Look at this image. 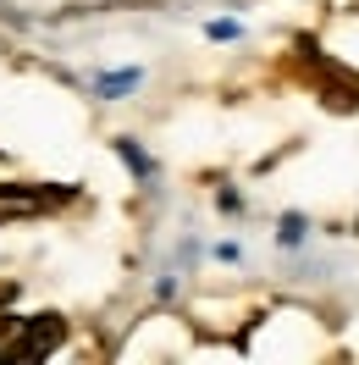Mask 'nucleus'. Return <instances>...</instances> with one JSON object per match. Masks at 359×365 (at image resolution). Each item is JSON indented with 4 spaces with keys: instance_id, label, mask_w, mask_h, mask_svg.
<instances>
[{
    "instance_id": "2",
    "label": "nucleus",
    "mask_w": 359,
    "mask_h": 365,
    "mask_svg": "<svg viewBox=\"0 0 359 365\" xmlns=\"http://www.w3.org/2000/svg\"><path fill=\"white\" fill-rule=\"evenodd\" d=\"M56 194H33V188H0V216H33L45 210Z\"/></svg>"
},
{
    "instance_id": "1",
    "label": "nucleus",
    "mask_w": 359,
    "mask_h": 365,
    "mask_svg": "<svg viewBox=\"0 0 359 365\" xmlns=\"http://www.w3.org/2000/svg\"><path fill=\"white\" fill-rule=\"evenodd\" d=\"M61 338H67V321H61V316H33V321H28V332H23V360H45Z\"/></svg>"
},
{
    "instance_id": "3",
    "label": "nucleus",
    "mask_w": 359,
    "mask_h": 365,
    "mask_svg": "<svg viewBox=\"0 0 359 365\" xmlns=\"http://www.w3.org/2000/svg\"><path fill=\"white\" fill-rule=\"evenodd\" d=\"M23 332H28V321L0 316V360H23Z\"/></svg>"
}]
</instances>
